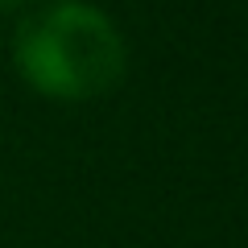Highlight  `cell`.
I'll return each instance as SVG.
<instances>
[{
    "label": "cell",
    "instance_id": "1",
    "mask_svg": "<svg viewBox=\"0 0 248 248\" xmlns=\"http://www.w3.org/2000/svg\"><path fill=\"white\" fill-rule=\"evenodd\" d=\"M13 66L37 95L87 104L120 87L128 46L104 9L87 0H46L13 33Z\"/></svg>",
    "mask_w": 248,
    "mask_h": 248
},
{
    "label": "cell",
    "instance_id": "2",
    "mask_svg": "<svg viewBox=\"0 0 248 248\" xmlns=\"http://www.w3.org/2000/svg\"><path fill=\"white\" fill-rule=\"evenodd\" d=\"M33 0H0V13H21V9H29Z\"/></svg>",
    "mask_w": 248,
    "mask_h": 248
}]
</instances>
